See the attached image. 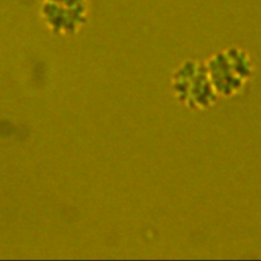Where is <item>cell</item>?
<instances>
[{
    "label": "cell",
    "instance_id": "7a4b0ae2",
    "mask_svg": "<svg viewBox=\"0 0 261 261\" xmlns=\"http://www.w3.org/2000/svg\"><path fill=\"white\" fill-rule=\"evenodd\" d=\"M171 90L174 97L190 109H205L216 101L207 74L205 61L187 59L172 72Z\"/></svg>",
    "mask_w": 261,
    "mask_h": 261
},
{
    "label": "cell",
    "instance_id": "6da1fadb",
    "mask_svg": "<svg viewBox=\"0 0 261 261\" xmlns=\"http://www.w3.org/2000/svg\"><path fill=\"white\" fill-rule=\"evenodd\" d=\"M205 65L214 93L224 98L242 91L255 71L250 53L240 46L219 50L205 61Z\"/></svg>",
    "mask_w": 261,
    "mask_h": 261
},
{
    "label": "cell",
    "instance_id": "3957f363",
    "mask_svg": "<svg viewBox=\"0 0 261 261\" xmlns=\"http://www.w3.org/2000/svg\"><path fill=\"white\" fill-rule=\"evenodd\" d=\"M91 5L89 0H42L40 17L54 35L72 37L89 21Z\"/></svg>",
    "mask_w": 261,
    "mask_h": 261
}]
</instances>
